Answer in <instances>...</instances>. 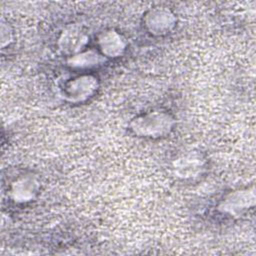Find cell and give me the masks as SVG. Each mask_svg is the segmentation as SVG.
<instances>
[{"mask_svg":"<svg viewBox=\"0 0 256 256\" xmlns=\"http://www.w3.org/2000/svg\"><path fill=\"white\" fill-rule=\"evenodd\" d=\"M172 126V119L162 112L148 113L135 119L132 129L139 135L154 137L169 131Z\"/></svg>","mask_w":256,"mask_h":256,"instance_id":"cell-1","label":"cell"},{"mask_svg":"<svg viewBox=\"0 0 256 256\" xmlns=\"http://www.w3.org/2000/svg\"><path fill=\"white\" fill-rule=\"evenodd\" d=\"M174 169L179 177L184 179L197 177L204 169V159L196 152L180 156L174 164Z\"/></svg>","mask_w":256,"mask_h":256,"instance_id":"cell-2","label":"cell"},{"mask_svg":"<svg viewBox=\"0 0 256 256\" xmlns=\"http://www.w3.org/2000/svg\"><path fill=\"white\" fill-rule=\"evenodd\" d=\"M94 80L95 79H93L90 76L78 77V78L74 79L66 87L68 95L72 99L80 100L82 98H86L96 88V84H95Z\"/></svg>","mask_w":256,"mask_h":256,"instance_id":"cell-3","label":"cell"},{"mask_svg":"<svg viewBox=\"0 0 256 256\" xmlns=\"http://www.w3.org/2000/svg\"><path fill=\"white\" fill-rule=\"evenodd\" d=\"M37 191V183L30 177L19 178L11 188V194L15 201L25 202L33 198Z\"/></svg>","mask_w":256,"mask_h":256,"instance_id":"cell-4","label":"cell"},{"mask_svg":"<svg viewBox=\"0 0 256 256\" xmlns=\"http://www.w3.org/2000/svg\"><path fill=\"white\" fill-rule=\"evenodd\" d=\"M147 25L151 31L161 33L165 30H169L170 26L173 25V15L165 9H154L148 15Z\"/></svg>","mask_w":256,"mask_h":256,"instance_id":"cell-5","label":"cell"},{"mask_svg":"<svg viewBox=\"0 0 256 256\" xmlns=\"http://www.w3.org/2000/svg\"><path fill=\"white\" fill-rule=\"evenodd\" d=\"M99 44L103 53L109 56H117L124 49V41L119 34L113 31L103 33L99 38Z\"/></svg>","mask_w":256,"mask_h":256,"instance_id":"cell-6","label":"cell"},{"mask_svg":"<svg viewBox=\"0 0 256 256\" xmlns=\"http://www.w3.org/2000/svg\"><path fill=\"white\" fill-rule=\"evenodd\" d=\"M85 39V36L79 30L71 28L63 32L60 42H62V49L69 52H75L83 46Z\"/></svg>","mask_w":256,"mask_h":256,"instance_id":"cell-7","label":"cell"}]
</instances>
